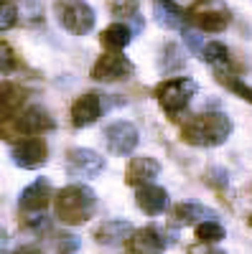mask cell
<instances>
[{"label":"cell","instance_id":"obj_6","mask_svg":"<svg viewBox=\"0 0 252 254\" xmlns=\"http://www.w3.org/2000/svg\"><path fill=\"white\" fill-rule=\"evenodd\" d=\"M54 15L59 20V26L74 33V36H84L94 28V10L89 3L84 0H54Z\"/></svg>","mask_w":252,"mask_h":254},{"label":"cell","instance_id":"obj_24","mask_svg":"<svg viewBox=\"0 0 252 254\" xmlns=\"http://www.w3.org/2000/svg\"><path fill=\"white\" fill-rule=\"evenodd\" d=\"M107 8L112 15L117 18H135L138 15V8H140V0H107Z\"/></svg>","mask_w":252,"mask_h":254},{"label":"cell","instance_id":"obj_2","mask_svg":"<svg viewBox=\"0 0 252 254\" xmlns=\"http://www.w3.org/2000/svg\"><path fill=\"white\" fill-rule=\"evenodd\" d=\"M97 208V193L84 186V183H72V186H64L54 196V211H56V219L64 221L69 226H77V224H84L89 221L92 214Z\"/></svg>","mask_w":252,"mask_h":254},{"label":"cell","instance_id":"obj_14","mask_svg":"<svg viewBox=\"0 0 252 254\" xmlns=\"http://www.w3.org/2000/svg\"><path fill=\"white\" fill-rule=\"evenodd\" d=\"M161 173V163L151 155H135L128 163V171H125V183L140 188V186H148L153 183V178H158Z\"/></svg>","mask_w":252,"mask_h":254},{"label":"cell","instance_id":"obj_13","mask_svg":"<svg viewBox=\"0 0 252 254\" xmlns=\"http://www.w3.org/2000/svg\"><path fill=\"white\" fill-rule=\"evenodd\" d=\"M163 249H166L163 231H158L156 226L133 229V234L128 237V252L130 254H163Z\"/></svg>","mask_w":252,"mask_h":254},{"label":"cell","instance_id":"obj_15","mask_svg":"<svg viewBox=\"0 0 252 254\" xmlns=\"http://www.w3.org/2000/svg\"><path fill=\"white\" fill-rule=\"evenodd\" d=\"M135 203L145 216H161L168 208V190L161 186H153V183L140 186L135 190Z\"/></svg>","mask_w":252,"mask_h":254},{"label":"cell","instance_id":"obj_23","mask_svg":"<svg viewBox=\"0 0 252 254\" xmlns=\"http://www.w3.org/2000/svg\"><path fill=\"white\" fill-rule=\"evenodd\" d=\"M196 239H199V244H217L224 239V226L217 219L201 221V224H196Z\"/></svg>","mask_w":252,"mask_h":254},{"label":"cell","instance_id":"obj_12","mask_svg":"<svg viewBox=\"0 0 252 254\" xmlns=\"http://www.w3.org/2000/svg\"><path fill=\"white\" fill-rule=\"evenodd\" d=\"M102 117V97L97 92H84L72 102V125L77 130L89 127Z\"/></svg>","mask_w":252,"mask_h":254},{"label":"cell","instance_id":"obj_31","mask_svg":"<svg viewBox=\"0 0 252 254\" xmlns=\"http://www.w3.org/2000/svg\"><path fill=\"white\" fill-rule=\"evenodd\" d=\"M13 254H44L38 247H33V244H26V247H20V249H15Z\"/></svg>","mask_w":252,"mask_h":254},{"label":"cell","instance_id":"obj_18","mask_svg":"<svg viewBox=\"0 0 252 254\" xmlns=\"http://www.w3.org/2000/svg\"><path fill=\"white\" fill-rule=\"evenodd\" d=\"M28 99V92L15 81H0V117H10L15 112L23 110V104Z\"/></svg>","mask_w":252,"mask_h":254},{"label":"cell","instance_id":"obj_28","mask_svg":"<svg viewBox=\"0 0 252 254\" xmlns=\"http://www.w3.org/2000/svg\"><path fill=\"white\" fill-rule=\"evenodd\" d=\"M204 181L209 186H214V188H222V186L229 183V176H227V171H222V168H212V171H206Z\"/></svg>","mask_w":252,"mask_h":254},{"label":"cell","instance_id":"obj_9","mask_svg":"<svg viewBox=\"0 0 252 254\" xmlns=\"http://www.w3.org/2000/svg\"><path fill=\"white\" fill-rule=\"evenodd\" d=\"M104 171V158L89 147H72L67 153V173L72 178H97Z\"/></svg>","mask_w":252,"mask_h":254},{"label":"cell","instance_id":"obj_19","mask_svg":"<svg viewBox=\"0 0 252 254\" xmlns=\"http://www.w3.org/2000/svg\"><path fill=\"white\" fill-rule=\"evenodd\" d=\"M199 54H201L204 64L214 66V71H237V64H235L232 54H229V49L224 44H219V41H209L206 46L199 49Z\"/></svg>","mask_w":252,"mask_h":254},{"label":"cell","instance_id":"obj_30","mask_svg":"<svg viewBox=\"0 0 252 254\" xmlns=\"http://www.w3.org/2000/svg\"><path fill=\"white\" fill-rule=\"evenodd\" d=\"M183 36H186V41H188V46H191L194 51H199V33H194V31H186Z\"/></svg>","mask_w":252,"mask_h":254},{"label":"cell","instance_id":"obj_17","mask_svg":"<svg viewBox=\"0 0 252 254\" xmlns=\"http://www.w3.org/2000/svg\"><path fill=\"white\" fill-rule=\"evenodd\" d=\"M133 234V224L125 221V219H112V221H102L97 229H94V242L97 244H122L125 239H128Z\"/></svg>","mask_w":252,"mask_h":254},{"label":"cell","instance_id":"obj_1","mask_svg":"<svg viewBox=\"0 0 252 254\" xmlns=\"http://www.w3.org/2000/svg\"><path fill=\"white\" fill-rule=\"evenodd\" d=\"M232 135V120L224 112H199L181 125V140L194 147H219Z\"/></svg>","mask_w":252,"mask_h":254},{"label":"cell","instance_id":"obj_29","mask_svg":"<svg viewBox=\"0 0 252 254\" xmlns=\"http://www.w3.org/2000/svg\"><path fill=\"white\" fill-rule=\"evenodd\" d=\"M186 254H224L222 249H217L214 244H194V247H188Z\"/></svg>","mask_w":252,"mask_h":254},{"label":"cell","instance_id":"obj_4","mask_svg":"<svg viewBox=\"0 0 252 254\" xmlns=\"http://www.w3.org/2000/svg\"><path fill=\"white\" fill-rule=\"evenodd\" d=\"M196 89H199V84L194 79H188V76H173V79L161 81L158 87L153 89V94H156V102L161 104V110L171 120H176L188 107V102L194 99Z\"/></svg>","mask_w":252,"mask_h":254},{"label":"cell","instance_id":"obj_11","mask_svg":"<svg viewBox=\"0 0 252 254\" xmlns=\"http://www.w3.org/2000/svg\"><path fill=\"white\" fill-rule=\"evenodd\" d=\"M13 163L18 168H26V171H36V168L46 165L49 160V145L44 137H28V140H20L15 142L13 153H10Z\"/></svg>","mask_w":252,"mask_h":254},{"label":"cell","instance_id":"obj_27","mask_svg":"<svg viewBox=\"0 0 252 254\" xmlns=\"http://www.w3.org/2000/svg\"><path fill=\"white\" fill-rule=\"evenodd\" d=\"M56 252L59 254H77L79 252V237L77 234H69V231L59 234L56 237Z\"/></svg>","mask_w":252,"mask_h":254},{"label":"cell","instance_id":"obj_3","mask_svg":"<svg viewBox=\"0 0 252 254\" xmlns=\"http://www.w3.org/2000/svg\"><path fill=\"white\" fill-rule=\"evenodd\" d=\"M49 130H54V120L44 107H38V104L23 107L20 112H15L10 117H0V137L8 140V142L38 137Z\"/></svg>","mask_w":252,"mask_h":254},{"label":"cell","instance_id":"obj_8","mask_svg":"<svg viewBox=\"0 0 252 254\" xmlns=\"http://www.w3.org/2000/svg\"><path fill=\"white\" fill-rule=\"evenodd\" d=\"M51 198H54L51 183L44 181V178H36L31 186H26L23 190H20V198H18L20 216H23V219L44 216L46 214V206L51 203Z\"/></svg>","mask_w":252,"mask_h":254},{"label":"cell","instance_id":"obj_26","mask_svg":"<svg viewBox=\"0 0 252 254\" xmlns=\"http://www.w3.org/2000/svg\"><path fill=\"white\" fill-rule=\"evenodd\" d=\"M18 26V8L10 0H0V31H10Z\"/></svg>","mask_w":252,"mask_h":254},{"label":"cell","instance_id":"obj_32","mask_svg":"<svg viewBox=\"0 0 252 254\" xmlns=\"http://www.w3.org/2000/svg\"><path fill=\"white\" fill-rule=\"evenodd\" d=\"M250 224H252V216H250Z\"/></svg>","mask_w":252,"mask_h":254},{"label":"cell","instance_id":"obj_25","mask_svg":"<svg viewBox=\"0 0 252 254\" xmlns=\"http://www.w3.org/2000/svg\"><path fill=\"white\" fill-rule=\"evenodd\" d=\"M18 66H20V61H18V54L13 51V46L0 41V74H10Z\"/></svg>","mask_w":252,"mask_h":254},{"label":"cell","instance_id":"obj_5","mask_svg":"<svg viewBox=\"0 0 252 254\" xmlns=\"http://www.w3.org/2000/svg\"><path fill=\"white\" fill-rule=\"evenodd\" d=\"M186 23L206 33H222L232 23V10L224 0H194L186 10Z\"/></svg>","mask_w":252,"mask_h":254},{"label":"cell","instance_id":"obj_16","mask_svg":"<svg viewBox=\"0 0 252 254\" xmlns=\"http://www.w3.org/2000/svg\"><path fill=\"white\" fill-rule=\"evenodd\" d=\"M156 23L168 31H186V10L173 0H153Z\"/></svg>","mask_w":252,"mask_h":254},{"label":"cell","instance_id":"obj_33","mask_svg":"<svg viewBox=\"0 0 252 254\" xmlns=\"http://www.w3.org/2000/svg\"><path fill=\"white\" fill-rule=\"evenodd\" d=\"M0 254H3V252H0Z\"/></svg>","mask_w":252,"mask_h":254},{"label":"cell","instance_id":"obj_20","mask_svg":"<svg viewBox=\"0 0 252 254\" xmlns=\"http://www.w3.org/2000/svg\"><path fill=\"white\" fill-rule=\"evenodd\" d=\"M133 41V31L125 23H112L99 33V44L102 49H107L110 54H120L122 49H128Z\"/></svg>","mask_w":252,"mask_h":254},{"label":"cell","instance_id":"obj_22","mask_svg":"<svg viewBox=\"0 0 252 254\" xmlns=\"http://www.w3.org/2000/svg\"><path fill=\"white\" fill-rule=\"evenodd\" d=\"M214 79L222 84L224 89L235 92L240 99H245V102H250V104H252V87H247V84H245L235 71H214Z\"/></svg>","mask_w":252,"mask_h":254},{"label":"cell","instance_id":"obj_10","mask_svg":"<svg viewBox=\"0 0 252 254\" xmlns=\"http://www.w3.org/2000/svg\"><path fill=\"white\" fill-rule=\"evenodd\" d=\"M104 140H107V147L112 155H130L140 142V132L133 122L117 120L104 130Z\"/></svg>","mask_w":252,"mask_h":254},{"label":"cell","instance_id":"obj_7","mask_svg":"<svg viewBox=\"0 0 252 254\" xmlns=\"http://www.w3.org/2000/svg\"><path fill=\"white\" fill-rule=\"evenodd\" d=\"M133 74H135V64L122 54H102L92 64V71H89V76L94 81H102V84L128 81Z\"/></svg>","mask_w":252,"mask_h":254},{"label":"cell","instance_id":"obj_21","mask_svg":"<svg viewBox=\"0 0 252 254\" xmlns=\"http://www.w3.org/2000/svg\"><path fill=\"white\" fill-rule=\"evenodd\" d=\"M173 219L178 224H201V221H214L217 219V211L206 208L201 203H178L173 206Z\"/></svg>","mask_w":252,"mask_h":254}]
</instances>
